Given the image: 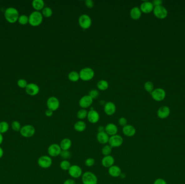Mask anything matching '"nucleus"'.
Masks as SVG:
<instances>
[{
	"label": "nucleus",
	"mask_w": 185,
	"mask_h": 184,
	"mask_svg": "<svg viewBox=\"0 0 185 184\" xmlns=\"http://www.w3.org/2000/svg\"><path fill=\"white\" fill-rule=\"evenodd\" d=\"M154 184H167V183L163 179L159 178V179H157V180H155L154 182Z\"/></svg>",
	"instance_id": "49530a36"
},
{
	"label": "nucleus",
	"mask_w": 185,
	"mask_h": 184,
	"mask_svg": "<svg viewBox=\"0 0 185 184\" xmlns=\"http://www.w3.org/2000/svg\"><path fill=\"white\" fill-rule=\"evenodd\" d=\"M98 89L101 91H105L109 87V84L105 80H100L97 83Z\"/></svg>",
	"instance_id": "c85d7f7f"
},
{
	"label": "nucleus",
	"mask_w": 185,
	"mask_h": 184,
	"mask_svg": "<svg viewBox=\"0 0 185 184\" xmlns=\"http://www.w3.org/2000/svg\"><path fill=\"white\" fill-rule=\"evenodd\" d=\"M72 145V141L68 138L63 139L60 142V147L62 150H69Z\"/></svg>",
	"instance_id": "a878e982"
},
{
	"label": "nucleus",
	"mask_w": 185,
	"mask_h": 184,
	"mask_svg": "<svg viewBox=\"0 0 185 184\" xmlns=\"http://www.w3.org/2000/svg\"><path fill=\"white\" fill-rule=\"evenodd\" d=\"M60 156L64 160H68L72 156V154L69 150H62Z\"/></svg>",
	"instance_id": "c9c22d12"
},
{
	"label": "nucleus",
	"mask_w": 185,
	"mask_h": 184,
	"mask_svg": "<svg viewBox=\"0 0 185 184\" xmlns=\"http://www.w3.org/2000/svg\"><path fill=\"white\" fill-rule=\"evenodd\" d=\"M108 173L112 177L117 178L120 177L122 173L121 169L117 165H114L108 168Z\"/></svg>",
	"instance_id": "5701e85b"
},
{
	"label": "nucleus",
	"mask_w": 185,
	"mask_h": 184,
	"mask_svg": "<svg viewBox=\"0 0 185 184\" xmlns=\"http://www.w3.org/2000/svg\"><path fill=\"white\" fill-rule=\"evenodd\" d=\"M170 114V109L167 106L161 107L157 112V116L160 118L165 119L169 116Z\"/></svg>",
	"instance_id": "b1692460"
},
{
	"label": "nucleus",
	"mask_w": 185,
	"mask_h": 184,
	"mask_svg": "<svg viewBox=\"0 0 185 184\" xmlns=\"http://www.w3.org/2000/svg\"><path fill=\"white\" fill-rule=\"evenodd\" d=\"M4 17L8 22L10 23H14L18 20L19 13L16 8L9 7L5 10Z\"/></svg>",
	"instance_id": "f257e3e1"
},
{
	"label": "nucleus",
	"mask_w": 185,
	"mask_h": 184,
	"mask_svg": "<svg viewBox=\"0 0 185 184\" xmlns=\"http://www.w3.org/2000/svg\"><path fill=\"white\" fill-rule=\"evenodd\" d=\"M47 106L48 109L53 111H56L60 107L59 100L55 97H50L47 101Z\"/></svg>",
	"instance_id": "f8f14e48"
},
{
	"label": "nucleus",
	"mask_w": 185,
	"mask_h": 184,
	"mask_svg": "<svg viewBox=\"0 0 185 184\" xmlns=\"http://www.w3.org/2000/svg\"><path fill=\"white\" fill-rule=\"evenodd\" d=\"M68 78L69 81L73 82H78L80 79L79 73H78L76 71H72L68 74Z\"/></svg>",
	"instance_id": "c756f323"
},
{
	"label": "nucleus",
	"mask_w": 185,
	"mask_h": 184,
	"mask_svg": "<svg viewBox=\"0 0 185 184\" xmlns=\"http://www.w3.org/2000/svg\"><path fill=\"white\" fill-rule=\"evenodd\" d=\"M85 5L87 8H93L94 6V2L92 0H86L85 1Z\"/></svg>",
	"instance_id": "c03bdc74"
},
{
	"label": "nucleus",
	"mask_w": 185,
	"mask_h": 184,
	"mask_svg": "<svg viewBox=\"0 0 185 184\" xmlns=\"http://www.w3.org/2000/svg\"><path fill=\"white\" fill-rule=\"evenodd\" d=\"M130 16L134 20H139L141 16L142 12L139 7H135L130 11Z\"/></svg>",
	"instance_id": "393cba45"
},
{
	"label": "nucleus",
	"mask_w": 185,
	"mask_h": 184,
	"mask_svg": "<svg viewBox=\"0 0 185 184\" xmlns=\"http://www.w3.org/2000/svg\"><path fill=\"white\" fill-rule=\"evenodd\" d=\"M18 85L21 88H25L26 89L28 84H27V82L26 81L25 79H20L18 81Z\"/></svg>",
	"instance_id": "79ce46f5"
},
{
	"label": "nucleus",
	"mask_w": 185,
	"mask_h": 184,
	"mask_svg": "<svg viewBox=\"0 0 185 184\" xmlns=\"http://www.w3.org/2000/svg\"><path fill=\"white\" fill-rule=\"evenodd\" d=\"M88 112L86 109H81L80 110L78 111L77 113V117L78 119H79L80 121L83 120L84 119L86 118L87 117Z\"/></svg>",
	"instance_id": "2f4dec72"
},
{
	"label": "nucleus",
	"mask_w": 185,
	"mask_h": 184,
	"mask_svg": "<svg viewBox=\"0 0 185 184\" xmlns=\"http://www.w3.org/2000/svg\"><path fill=\"white\" fill-rule=\"evenodd\" d=\"M105 132L109 136L117 135L118 128L117 126L113 123H109L105 127Z\"/></svg>",
	"instance_id": "aec40b11"
},
{
	"label": "nucleus",
	"mask_w": 185,
	"mask_h": 184,
	"mask_svg": "<svg viewBox=\"0 0 185 184\" xmlns=\"http://www.w3.org/2000/svg\"><path fill=\"white\" fill-rule=\"evenodd\" d=\"M3 141V136L2 133H0V145L2 144Z\"/></svg>",
	"instance_id": "603ef678"
},
{
	"label": "nucleus",
	"mask_w": 185,
	"mask_h": 184,
	"mask_svg": "<svg viewBox=\"0 0 185 184\" xmlns=\"http://www.w3.org/2000/svg\"><path fill=\"white\" fill-rule=\"evenodd\" d=\"M153 12L156 17L159 19H164L167 17L168 12L163 6H157L154 8Z\"/></svg>",
	"instance_id": "9d476101"
},
{
	"label": "nucleus",
	"mask_w": 185,
	"mask_h": 184,
	"mask_svg": "<svg viewBox=\"0 0 185 184\" xmlns=\"http://www.w3.org/2000/svg\"><path fill=\"white\" fill-rule=\"evenodd\" d=\"M154 7L153 4L152 2H149L148 1H143L140 6V10L142 12L145 14H149L151 13L152 11H153Z\"/></svg>",
	"instance_id": "dca6fc26"
},
{
	"label": "nucleus",
	"mask_w": 185,
	"mask_h": 184,
	"mask_svg": "<svg viewBox=\"0 0 185 184\" xmlns=\"http://www.w3.org/2000/svg\"><path fill=\"white\" fill-rule=\"evenodd\" d=\"M144 87L147 92H149V93H152V91L154 90L153 84L151 82H146L144 85Z\"/></svg>",
	"instance_id": "4c0bfd02"
},
{
	"label": "nucleus",
	"mask_w": 185,
	"mask_h": 184,
	"mask_svg": "<svg viewBox=\"0 0 185 184\" xmlns=\"http://www.w3.org/2000/svg\"><path fill=\"white\" fill-rule=\"evenodd\" d=\"M88 121L92 124H95L98 123L100 119V115L98 112L95 110H90L88 112Z\"/></svg>",
	"instance_id": "a211bd4d"
},
{
	"label": "nucleus",
	"mask_w": 185,
	"mask_h": 184,
	"mask_svg": "<svg viewBox=\"0 0 185 184\" xmlns=\"http://www.w3.org/2000/svg\"><path fill=\"white\" fill-rule=\"evenodd\" d=\"M79 24L81 28L83 29H87L92 26V21L91 18L87 14H83L79 18Z\"/></svg>",
	"instance_id": "39448f33"
},
{
	"label": "nucleus",
	"mask_w": 185,
	"mask_h": 184,
	"mask_svg": "<svg viewBox=\"0 0 185 184\" xmlns=\"http://www.w3.org/2000/svg\"><path fill=\"white\" fill-rule=\"evenodd\" d=\"M123 135L128 137H131L136 135V129L131 125L127 124L122 128Z\"/></svg>",
	"instance_id": "6ab92c4d"
},
{
	"label": "nucleus",
	"mask_w": 185,
	"mask_h": 184,
	"mask_svg": "<svg viewBox=\"0 0 185 184\" xmlns=\"http://www.w3.org/2000/svg\"><path fill=\"white\" fill-rule=\"evenodd\" d=\"M123 139L120 135H116L110 137L108 144L113 148L119 147L123 144Z\"/></svg>",
	"instance_id": "6e6552de"
},
{
	"label": "nucleus",
	"mask_w": 185,
	"mask_h": 184,
	"mask_svg": "<svg viewBox=\"0 0 185 184\" xmlns=\"http://www.w3.org/2000/svg\"><path fill=\"white\" fill-rule=\"evenodd\" d=\"M80 184V183H79V184Z\"/></svg>",
	"instance_id": "5fc2aeb1"
},
{
	"label": "nucleus",
	"mask_w": 185,
	"mask_h": 184,
	"mask_svg": "<svg viewBox=\"0 0 185 184\" xmlns=\"http://www.w3.org/2000/svg\"><path fill=\"white\" fill-rule=\"evenodd\" d=\"M105 103H105V101H104V100L100 101V104L101 105H104V106H105Z\"/></svg>",
	"instance_id": "864d4df0"
},
{
	"label": "nucleus",
	"mask_w": 185,
	"mask_h": 184,
	"mask_svg": "<svg viewBox=\"0 0 185 184\" xmlns=\"http://www.w3.org/2000/svg\"><path fill=\"white\" fill-rule=\"evenodd\" d=\"M21 127V124L18 121H15L12 123V128L15 132H20Z\"/></svg>",
	"instance_id": "e433bc0d"
},
{
	"label": "nucleus",
	"mask_w": 185,
	"mask_h": 184,
	"mask_svg": "<svg viewBox=\"0 0 185 184\" xmlns=\"http://www.w3.org/2000/svg\"><path fill=\"white\" fill-rule=\"evenodd\" d=\"M98 132H105V127L103 126H100L98 129Z\"/></svg>",
	"instance_id": "8fccbe9b"
},
{
	"label": "nucleus",
	"mask_w": 185,
	"mask_h": 184,
	"mask_svg": "<svg viewBox=\"0 0 185 184\" xmlns=\"http://www.w3.org/2000/svg\"><path fill=\"white\" fill-rule=\"evenodd\" d=\"M95 159L93 158H87L85 162V164L88 167H91L92 166H93L95 164Z\"/></svg>",
	"instance_id": "ea45409f"
},
{
	"label": "nucleus",
	"mask_w": 185,
	"mask_h": 184,
	"mask_svg": "<svg viewBox=\"0 0 185 184\" xmlns=\"http://www.w3.org/2000/svg\"><path fill=\"white\" fill-rule=\"evenodd\" d=\"M94 71L91 67H86L82 68L80 71L79 75L80 79L84 81H89L94 77Z\"/></svg>",
	"instance_id": "7ed1b4c3"
},
{
	"label": "nucleus",
	"mask_w": 185,
	"mask_h": 184,
	"mask_svg": "<svg viewBox=\"0 0 185 184\" xmlns=\"http://www.w3.org/2000/svg\"><path fill=\"white\" fill-rule=\"evenodd\" d=\"M40 91V88L37 84L35 83H29L26 87V93L28 95L34 96L38 95Z\"/></svg>",
	"instance_id": "2eb2a0df"
},
{
	"label": "nucleus",
	"mask_w": 185,
	"mask_h": 184,
	"mask_svg": "<svg viewBox=\"0 0 185 184\" xmlns=\"http://www.w3.org/2000/svg\"><path fill=\"white\" fill-rule=\"evenodd\" d=\"M112 152V147L110 145H105L102 148V153L104 156H110Z\"/></svg>",
	"instance_id": "473e14b6"
},
{
	"label": "nucleus",
	"mask_w": 185,
	"mask_h": 184,
	"mask_svg": "<svg viewBox=\"0 0 185 184\" xmlns=\"http://www.w3.org/2000/svg\"><path fill=\"white\" fill-rule=\"evenodd\" d=\"M3 154H4V151L3 150V148L0 147V159L3 156Z\"/></svg>",
	"instance_id": "3c124183"
},
{
	"label": "nucleus",
	"mask_w": 185,
	"mask_h": 184,
	"mask_svg": "<svg viewBox=\"0 0 185 184\" xmlns=\"http://www.w3.org/2000/svg\"><path fill=\"white\" fill-rule=\"evenodd\" d=\"M32 6L35 10L39 12L44 8V2L43 0H34L32 2Z\"/></svg>",
	"instance_id": "cd10ccee"
},
{
	"label": "nucleus",
	"mask_w": 185,
	"mask_h": 184,
	"mask_svg": "<svg viewBox=\"0 0 185 184\" xmlns=\"http://www.w3.org/2000/svg\"><path fill=\"white\" fill-rule=\"evenodd\" d=\"M42 14L45 17H50L53 15V10L49 7H44L42 10Z\"/></svg>",
	"instance_id": "f704fd0d"
},
{
	"label": "nucleus",
	"mask_w": 185,
	"mask_h": 184,
	"mask_svg": "<svg viewBox=\"0 0 185 184\" xmlns=\"http://www.w3.org/2000/svg\"><path fill=\"white\" fill-rule=\"evenodd\" d=\"M110 137L105 132H98L96 135V139L100 144L105 145L108 143Z\"/></svg>",
	"instance_id": "4be33fe9"
},
{
	"label": "nucleus",
	"mask_w": 185,
	"mask_h": 184,
	"mask_svg": "<svg viewBox=\"0 0 185 184\" xmlns=\"http://www.w3.org/2000/svg\"><path fill=\"white\" fill-rule=\"evenodd\" d=\"M53 112H54V111H52L51 110L48 109V110H47L46 112H45V115H46L47 117H52V116L53 115Z\"/></svg>",
	"instance_id": "09e8293b"
},
{
	"label": "nucleus",
	"mask_w": 185,
	"mask_h": 184,
	"mask_svg": "<svg viewBox=\"0 0 185 184\" xmlns=\"http://www.w3.org/2000/svg\"><path fill=\"white\" fill-rule=\"evenodd\" d=\"M43 15L40 12L35 11L32 12L29 16V23L33 27H37L42 23Z\"/></svg>",
	"instance_id": "f03ea898"
},
{
	"label": "nucleus",
	"mask_w": 185,
	"mask_h": 184,
	"mask_svg": "<svg viewBox=\"0 0 185 184\" xmlns=\"http://www.w3.org/2000/svg\"><path fill=\"white\" fill-rule=\"evenodd\" d=\"M47 151L49 156L50 157H56L60 156L62 150L60 147V145L54 143L48 147Z\"/></svg>",
	"instance_id": "9b49d317"
},
{
	"label": "nucleus",
	"mask_w": 185,
	"mask_h": 184,
	"mask_svg": "<svg viewBox=\"0 0 185 184\" xmlns=\"http://www.w3.org/2000/svg\"><path fill=\"white\" fill-rule=\"evenodd\" d=\"M152 97L153 99L157 102L163 101L166 97V92L163 89L161 88L154 90L151 93Z\"/></svg>",
	"instance_id": "ddd939ff"
},
{
	"label": "nucleus",
	"mask_w": 185,
	"mask_h": 184,
	"mask_svg": "<svg viewBox=\"0 0 185 184\" xmlns=\"http://www.w3.org/2000/svg\"><path fill=\"white\" fill-rule=\"evenodd\" d=\"M20 133L24 138H30L35 135V129L32 125H26L21 127Z\"/></svg>",
	"instance_id": "423d86ee"
},
{
	"label": "nucleus",
	"mask_w": 185,
	"mask_h": 184,
	"mask_svg": "<svg viewBox=\"0 0 185 184\" xmlns=\"http://www.w3.org/2000/svg\"><path fill=\"white\" fill-rule=\"evenodd\" d=\"M118 122H119L120 125L122 127H124L126 125H127V120L125 117H121V118H120Z\"/></svg>",
	"instance_id": "37998d69"
},
{
	"label": "nucleus",
	"mask_w": 185,
	"mask_h": 184,
	"mask_svg": "<svg viewBox=\"0 0 185 184\" xmlns=\"http://www.w3.org/2000/svg\"><path fill=\"white\" fill-rule=\"evenodd\" d=\"M87 127V125L84 121H79L76 122L74 125V129L79 132H82L85 131Z\"/></svg>",
	"instance_id": "bb28decb"
},
{
	"label": "nucleus",
	"mask_w": 185,
	"mask_h": 184,
	"mask_svg": "<svg viewBox=\"0 0 185 184\" xmlns=\"http://www.w3.org/2000/svg\"><path fill=\"white\" fill-rule=\"evenodd\" d=\"M115 159L113 157L110 155L107 156H104L101 161L102 165L105 168H109L114 165Z\"/></svg>",
	"instance_id": "412c9836"
},
{
	"label": "nucleus",
	"mask_w": 185,
	"mask_h": 184,
	"mask_svg": "<svg viewBox=\"0 0 185 184\" xmlns=\"http://www.w3.org/2000/svg\"><path fill=\"white\" fill-rule=\"evenodd\" d=\"M116 105L114 103L111 102H108L105 103L104 106V111L108 116H112L116 112Z\"/></svg>",
	"instance_id": "f3484780"
},
{
	"label": "nucleus",
	"mask_w": 185,
	"mask_h": 184,
	"mask_svg": "<svg viewBox=\"0 0 185 184\" xmlns=\"http://www.w3.org/2000/svg\"><path fill=\"white\" fill-rule=\"evenodd\" d=\"M9 129V125L7 122L3 121L0 122V133H6Z\"/></svg>",
	"instance_id": "7c9ffc66"
},
{
	"label": "nucleus",
	"mask_w": 185,
	"mask_h": 184,
	"mask_svg": "<svg viewBox=\"0 0 185 184\" xmlns=\"http://www.w3.org/2000/svg\"><path fill=\"white\" fill-rule=\"evenodd\" d=\"M38 164L42 168H49L53 164V160L50 157L44 155L40 157L38 160Z\"/></svg>",
	"instance_id": "0eeeda50"
},
{
	"label": "nucleus",
	"mask_w": 185,
	"mask_h": 184,
	"mask_svg": "<svg viewBox=\"0 0 185 184\" xmlns=\"http://www.w3.org/2000/svg\"><path fill=\"white\" fill-rule=\"evenodd\" d=\"M81 177L82 184H98V178L93 172H85Z\"/></svg>",
	"instance_id": "20e7f679"
},
{
	"label": "nucleus",
	"mask_w": 185,
	"mask_h": 184,
	"mask_svg": "<svg viewBox=\"0 0 185 184\" xmlns=\"http://www.w3.org/2000/svg\"><path fill=\"white\" fill-rule=\"evenodd\" d=\"M68 171L70 176L75 179L80 178L83 174L82 168L77 165H71Z\"/></svg>",
	"instance_id": "1a4fd4ad"
},
{
	"label": "nucleus",
	"mask_w": 185,
	"mask_h": 184,
	"mask_svg": "<svg viewBox=\"0 0 185 184\" xmlns=\"http://www.w3.org/2000/svg\"><path fill=\"white\" fill-rule=\"evenodd\" d=\"M71 166V164L68 160H64L61 162L60 164V168L62 170L68 171Z\"/></svg>",
	"instance_id": "72a5a7b5"
},
{
	"label": "nucleus",
	"mask_w": 185,
	"mask_h": 184,
	"mask_svg": "<svg viewBox=\"0 0 185 184\" xmlns=\"http://www.w3.org/2000/svg\"><path fill=\"white\" fill-rule=\"evenodd\" d=\"M93 102V99L89 95H85L79 101V105L82 109H86L90 107Z\"/></svg>",
	"instance_id": "4468645a"
},
{
	"label": "nucleus",
	"mask_w": 185,
	"mask_h": 184,
	"mask_svg": "<svg viewBox=\"0 0 185 184\" xmlns=\"http://www.w3.org/2000/svg\"><path fill=\"white\" fill-rule=\"evenodd\" d=\"M89 96L92 98V99H95L98 98L99 96V92L96 89H93L90 91Z\"/></svg>",
	"instance_id": "a19ab883"
},
{
	"label": "nucleus",
	"mask_w": 185,
	"mask_h": 184,
	"mask_svg": "<svg viewBox=\"0 0 185 184\" xmlns=\"http://www.w3.org/2000/svg\"><path fill=\"white\" fill-rule=\"evenodd\" d=\"M64 184H76L74 179H68L64 182Z\"/></svg>",
	"instance_id": "de8ad7c7"
},
{
	"label": "nucleus",
	"mask_w": 185,
	"mask_h": 184,
	"mask_svg": "<svg viewBox=\"0 0 185 184\" xmlns=\"http://www.w3.org/2000/svg\"><path fill=\"white\" fill-rule=\"evenodd\" d=\"M18 21L21 24L25 25L26 24L29 23V17L26 15H22L19 16Z\"/></svg>",
	"instance_id": "58836bf2"
},
{
	"label": "nucleus",
	"mask_w": 185,
	"mask_h": 184,
	"mask_svg": "<svg viewBox=\"0 0 185 184\" xmlns=\"http://www.w3.org/2000/svg\"><path fill=\"white\" fill-rule=\"evenodd\" d=\"M152 3L153 4L154 7H157V6H161V4L162 3V1L161 0H154L153 2Z\"/></svg>",
	"instance_id": "a18cd8bd"
}]
</instances>
